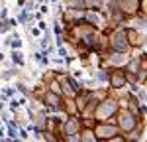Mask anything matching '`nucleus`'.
Here are the masks:
<instances>
[{"instance_id":"2","label":"nucleus","mask_w":147,"mask_h":142,"mask_svg":"<svg viewBox=\"0 0 147 142\" xmlns=\"http://www.w3.org/2000/svg\"><path fill=\"white\" fill-rule=\"evenodd\" d=\"M2 136H4V130H2V128H0V138H2Z\"/></svg>"},{"instance_id":"1","label":"nucleus","mask_w":147,"mask_h":142,"mask_svg":"<svg viewBox=\"0 0 147 142\" xmlns=\"http://www.w3.org/2000/svg\"><path fill=\"white\" fill-rule=\"evenodd\" d=\"M20 55H22L20 51H14V63H18V65H22V63H24V61H22V57H20Z\"/></svg>"}]
</instances>
